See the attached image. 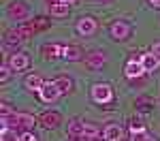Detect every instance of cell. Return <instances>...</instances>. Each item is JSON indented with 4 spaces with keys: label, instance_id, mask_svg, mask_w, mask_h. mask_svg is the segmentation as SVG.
<instances>
[{
    "label": "cell",
    "instance_id": "19",
    "mask_svg": "<svg viewBox=\"0 0 160 141\" xmlns=\"http://www.w3.org/2000/svg\"><path fill=\"white\" fill-rule=\"evenodd\" d=\"M51 15L53 17H64L66 13H68V4H64V2H56V4H51Z\"/></svg>",
    "mask_w": 160,
    "mask_h": 141
},
{
    "label": "cell",
    "instance_id": "25",
    "mask_svg": "<svg viewBox=\"0 0 160 141\" xmlns=\"http://www.w3.org/2000/svg\"><path fill=\"white\" fill-rule=\"evenodd\" d=\"M130 141H156V139H154V137L149 135L148 130H145V133H139V135H132V137H130Z\"/></svg>",
    "mask_w": 160,
    "mask_h": 141
},
{
    "label": "cell",
    "instance_id": "32",
    "mask_svg": "<svg viewBox=\"0 0 160 141\" xmlns=\"http://www.w3.org/2000/svg\"><path fill=\"white\" fill-rule=\"evenodd\" d=\"M58 2H64V4H71V2H75V0H58Z\"/></svg>",
    "mask_w": 160,
    "mask_h": 141
},
{
    "label": "cell",
    "instance_id": "21",
    "mask_svg": "<svg viewBox=\"0 0 160 141\" xmlns=\"http://www.w3.org/2000/svg\"><path fill=\"white\" fill-rule=\"evenodd\" d=\"M56 81V86L62 90V92H68V90L73 88V81L68 79V77H58V79H53Z\"/></svg>",
    "mask_w": 160,
    "mask_h": 141
},
{
    "label": "cell",
    "instance_id": "13",
    "mask_svg": "<svg viewBox=\"0 0 160 141\" xmlns=\"http://www.w3.org/2000/svg\"><path fill=\"white\" fill-rule=\"evenodd\" d=\"M62 51H64V47L58 43H47V45L41 47V53L45 58H62Z\"/></svg>",
    "mask_w": 160,
    "mask_h": 141
},
{
    "label": "cell",
    "instance_id": "15",
    "mask_svg": "<svg viewBox=\"0 0 160 141\" xmlns=\"http://www.w3.org/2000/svg\"><path fill=\"white\" fill-rule=\"evenodd\" d=\"M81 53H83V51L79 49V47H73V45H64L62 58H64V60H71V62H77V60H81Z\"/></svg>",
    "mask_w": 160,
    "mask_h": 141
},
{
    "label": "cell",
    "instance_id": "10",
    "mask_svg": "<svg viewBox=\"0 0 160 141\" xmlns=\"http://www.w3.org/2000/svg\"><path fill=\"white\" fill-rule=\"evenodd\" d=\"M139 60H141V64H143L145 73H154V71L158 68V64H160V58H158V56H154L152 51H149V53H143Z\"/></svg>",
    "mask_w": 160,
    "mask_h": 141
},
{
    "label": "cell",
    "instance_id": "4",
    "mask_svg": "<svg viewBox=\"0 0 160 141\" xmlns=\"http://www.w3.org/2000/svg\"><path fill=\"white\" fill-rule=\"evenodd\" d=\"M28 13H30V9H28L26 2H13V4H9V15H11L13 19L24 22L26 17H28Z\"/></svg>",
    "mask_w": 160,
    "mask_h": 141
},
{
    "label": "cell",
    "instance_id": "14",
    "mask_svg": "<svg viewBox=\"0 0 160 141\" xmlns=\"http://www.w3.org/2000/svg\"><path fill=\"white\" fill-rule=\"evenodd\" d=\"M15 30H17V34L22 38H26V37H32V34L37 32V26H34V22H26L24 19V22H19V26H17Z\"/></svg>",
    "mask_w": 160,
    "mask_h": 141
},
{
    "label": "cell",
    "instance_id": "6",
    "mask_svg": "<svg viewBox=\"0 0 160 141\" xmlns=\"http://www.w3.org/2000/svg\"><path fill=\"white\" fill-rule=\"evenodd\" d=\"M9 66H11V71H24L30 66V58L26 53H13L9 60Z\"/></svg>",
    "mask_w": 160,
    "mask_h": 141
},
{
    "label": "cell",
    "instance_id": "8",
    "mask_svg": "<svg viewBox=\"0 0 160 141\" xmlns=\"http://www.w3.org/2000/svg\"><path fill=\"white\" fill-rule=\"evenodd\" d=\"M141 75H145V68H143L141 60H128L126 62V77L135 79V77H141Z\"/></svg>",
    "mask_w": 160,
    "mask_h": 141
},
{
    "label": "cell",
    "instance_id": "17",
    "mask_svg": "<svg viewBox=\"0 0 160 141\" xmlns=\"http://www.w3.org/2000/svg\"><path fill=\"white\" fill-rule=\"evenodd\" d=\"M24 86H26V90H30V92H38V90L43 88V79L38 75H30V77H26Z\"/></svg>",
    "mask_w": 160,
    "mask_h": 141
},
{
    "label": "cell",
    "instance_id": "30",
    "mask_svg": "<svg viewBox=\"0 0 160 141\" xmlns=\"http://www.w3.org/2000/svg\"><path fill=\"white\" fill-rule=\"evenodd\" d=\"M152 53L160 58V43H154V47H152Z\"/></svg>",
    "mask_w": 160,
    "mask_h": 141
},
{
    "label": "cell",
    "instance_id": "22",
    "mask_svg": "<svg viewBox=\"0 0 160 141\" xmlns=\"http://www.w3.org/2000/svg\"><path fill=\"white\" fill-rule=\"evenodd\" d=\"M81 124H83V122H79V120H73V122L68 124V133H71L73 137H79V139H81Z\"/></svg>",
    "mask_w": 160,
    "mask_h": 141
},
{
    "label": "cell",
    "instance_id": "23",
    "mask_svg": "<svg viewBox=\"0 0 160 141\" xmlns=\"http://www.w3.org/2000/svg\"><path fill=\"white\" fill-rule=\"evenodd\" d=\"M137 107H139L141 111H148V109H152V98H148V96L137 98Z\"/></svg>",
    "mask_w": 160,
    "mask_h": 141
},
{
    "label": "cell",
    "instance_id": "27",
    "mask_svg": "<svg viewBox=\"0 0 160 141\" xmlns=\"http://www.w3.org/2000/svg\"><path fill=\"white\" fill-rule=\"evenodd\" d=\"M19 141H38V139H37V135H32V130H28V133H22Z\"/></svg>",
    "mask_w": 160,
    "mask_h": 141
},
{
    "label": "cell",
    "instance_id": "3",
    "mask_svg": "<svg viewBox=\"0 0 160 141\" xmlns=\"http://www.w3.org/2000/svg\"><path fill=\"white\" fill-rule=\"evenodd\" d=\"M130 32H132V28L128 22H115V24H111V37L115 38V41H124V38L130 37Z\"/></svg>",
    "mask_w": 160,
    "mask_h": 141
},
{
    "label": "cell",
    "instance_id": "5",
    "mask_svg": "<svg viewBox=\"0 0 160 141\" xmlns=\"http://www.w3.org/2000/svg\"><path fill=\"white\" fill-rule=\"evenodd\" d=\"M94 30H96V19H94V17H81V19L77 22V32H79L81 37L92 34Z\"/></svg>",
    "mask_w": 160,
    "mask_h": 141
},
{
    "label": "cell",
    "instance_id": "26",
    "mask_svg": "<svg viewBox=\"0 0 160 141\" xmlns=\"http://www.w3.org/2000/svg\"><path fill=\"white\" fill-rule=\"evenodd\" d=\"M34 26H37V30H45V28L49 26V22L43 19V17H38V19H34Z\"/></svg>",
    "mask_w": 160,
    "mask_h": 141
},
{
    "label": "cell",
    "instance_id": "12",
    "mask_svg": "<svg viewBox=\"0 0 160 141\" xmlns=\"http://www.w3.org/2000/svg\"><path fill=\"white\" fill-rule=\"evenodd\" d=\"M34 124H37L34 115H30V113H19V115H17V130L28 133V130H32Z\"/></svg>",
    "mask_w": 160,
    "mask_h": 141
},
{
    "label": "cell",
    "instance_id": "29",
    "mask_svg": "<svg viewBox=\"0 0 160 141\" xmlns=\"http://www.w3.org/2000/svg\"><path fill=\"white\" fill-rule=\"evenodd\" d=\"M9 68H11V66H2V81L9 79Z\"/></svg>",
    "mask_w": 160,
    "mask_h": 141
},
{
    "label": "cell",
    "instance_id": "16",
    "mask_svg": "<svg viewBox=\"0 0 160 141\" xmlns=\"http://www.w3.org/2000/svg\"><path fill=\"white\" fill-rule=\"evenodd\" d=\"M100 135L98 126H94V124H90V122H83L81 124V139H96Z\"/></svg>",
    "mask_w": 160,
    "mask_h": 141
},
{
    "label": "cell",
    "instance_id": "1",
    "mask_svg": "<svg viewBox=\"0 0 160 141\" xmlns=\"http://www.w3.org/2000/svg\"><path fill=\"white\" fill-rule=\"evenodd\" d=\"M90 94H92V98L96 103H109L111 98H113V90H111L109 83H94L92 86V90H90Z\"/></svg>",
    "mask_w": 160,
    "mask_h": 141
},
{
    "label": "cell",
    "instance_id": "28",
    "mask_svg": "<svg viewBox=\"0 0 160 141\" xmlns=\"http://www.w3.org/2000/svg\"><path fill=\"white\" fill-rule=\"evenodd\" d=\"M7 113H13L11 105H9V103H2V115H7Z\"/></svg>",
    "mask_w": 160,
    "mask_h": 141
},
{
    "label": "cell",
    "instance_id": "18",
    "mask_svg": "<svg viewBox=\"0 0 160 141\" xmlns=\"http://www.w3.org/2000/svg\"><path fill=\"white\" fill-rule=\"evenodd\" d=\"M19 41H22V37L17 34V30L7 32V34H4V47H17V45H19Z\"/></svg>",
    "mask_w": 160,
    "mask_h": 141
},
{
    "label": "cell",
    "instance_id": "31",
    "mask_svg": "<svg viewBox=\"0 0 160 141\" xmlns=\"http://www.w3.org/2000/svg\"><path fill=\"white\" fill-rule=\"evenodd\" d=\"M149 4H152V7H156V9H160V0H149Z\"/></svg>",
    "mask_w": 160,
    "mask_h": 141
},
{
    "label": "cell",
    "instance_id": "2",
    "mask_svg": "<svg viewBox=\"0 0 160 141\" xmlns=\"http://www.w3.org/2000/svg\"><path fill=\"white\" fill-rule=\"evenodd\" d=\"M62 94V90L56 86V81H47V83H43V88L38 90V96H41V101L45 103H53L58 101Z\"/></svg>",
    "mask_w": 160,
    "mask_h": 141
},
{
    "label": "cell",
    "instance_id": "20",
    "mask_svg": "<svg viewBox=\"0 0 160 141\" xmlns=\"http://www.w3.org/2000/svg\"><path fill=\"white\" fill-rule=\"evenodd\" d=\"M0 141H19L15 128H2L0 130Z\"/></svg>",
    "mask_w": 160,
    "mask_h": 141
},
{
    "label": "cell",
    "instance_id": "9",
    "mask_svg": "<svg viewBox=\"0 0 160 141\" xmlns=\"http://www.w3.org/2000/svg\"><path fill=\"white\" fill-rule=\"evenodd\" d=\"M38 120H41V124H43L45 128H56L62 122V115L58 113V111H45Z\"/></svg>",
    "mask_w": 160,
    "mask_h": 141
},
{
    "label": "cell",
    "instance_id": "7",
    "mask_svg": "<svg viewBox=\"0 0 160 141\" xmlns=\"http://www.w3.org/2000/svg\"><path fill=\"white\" fill-rule=\"evenodd\" d=\"M86 64H88L90 71H98V68H102V64H105V53H102V51H92V53H88Z\"/></svg>",
    "mask_w": 160,
    "mask_h": 141
},
{
    "label": "cell",
    "instance_id": "11",
    "mask_svg": "<svg viewBox=\"0 0 160 141\" xmlns=\"http://www.w3.org/2000/svg\"><path fill=\"white\" fill-rule=\"evenodd\" d=\"M102 137L107 141H122L124 130H122V126H118V124H109V126L102 130Z\"/></svg>",
    "mask_w": 160,
    "mask_h": 141
},
{
    "label": "cell",
    "instance_id": "24",
    "mask_svg": "<svg viewBox=\"0 0 160 141\" xmlns=\"http://www.w3.org/2000/svg\"><path fill=\"white\" fill-rule=\"evenodd\" d=\"M128 128H130V135H139V133H145V126H143V124H139V120H132Z\"/></svg>",
    "mask_w": 160,
    "mask_h": 141
}]
</instances>
